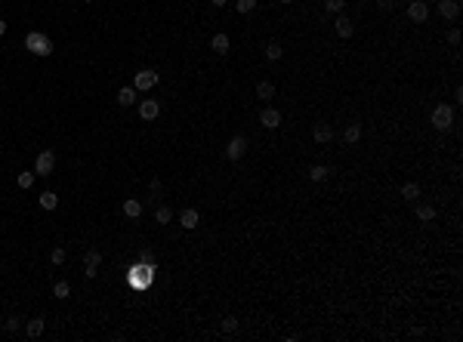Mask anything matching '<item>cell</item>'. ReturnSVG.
Wrapping results in <instances>:
<instances>
[{"instance_id":"1","label":"cell","mask_w":463,"mask_h":342,"mask_svg":"<svg viewBox=\"0 0 463 342\" xmlns=\"http://www.w3.org/2000/svg\"><path fill=\"white\" fill-rule=\"evenodd\" d=\"M25 49H31L34 56H50V52H52V40L46 37V34H40V31H28Z\"/></svg>"},{"instance_id":"2","label":"cell","mask_w":463,"mask_h":342,"mask_svg":"<svg viewBox=\"0 0 463 342\" xmlns=\"http://www.w3.org/2000/svg\"><path fill=\"white\" fill-rule=\"evenodd\" d=\"M430 120H432V127H436L438 133H448V130L454 127V108H451V105H436Z\"/></svg>"},{"instance_id":"3","label":"cell","mask_w":463,"mask_h":342,"mask_svg":"<svg viewBox=\"0 0 463 342\" xmlns=\"http://www.w3.org/2000/svg\"><path fill=\"white\" fill-rule=\"evenodd\" d=\"M158 71H152V68H142V71H136V77H133V86H136V93H148L152 86H158Z\"/></svg>"},{"instance_id":"4","label":"cell","mask_w":463,"mask_h":342,"mask_svg":"<svg viewBox=\"0 0 463 342\" xmlns=\"http://www.w3.org/2000/svg\"><path fill=\"white\" fill-rule=\"evenodd\" d=\"M244 154H247V139L244 136H232L228 145H226V157L228 160H241Z\"/></svg>"},{"instance_id":"5","label":"cell","mask_w":463,"mask_h":342,"mask_svg":"<svg viewBox=\"0 0 463 342\" xmlns=\"http://www.w3.org/2000/svg\"><path fill=\"white\" fill-rule=\"evenodd\" d=\"M99 262H102V253H99V250H86V253H84V275L90 278V281L99 275Z\"/></svg>"},{"instance_id":"6","label":"cell","mask_w":463,"mask_h":342,"mask_svg":"<svg viewBox=\"0 0 463 342\" xmlns=\"http://www.w3.org/2000/svg\"><path fill=\"white\" fill-rule=\"evenodd\" d=\"M52 167H56V154H52V151H40L38 160H34V173H38V176H50Z\"/></svg>"},{"instance_id":"7","label":"cell","mask_w":463,"mask_h":342,"mask_svg":"<svg viewBox=\"0 0 463 342\" xmlns=\"http://www.w3.org/2000/svg\"><path fill=\"white\" fill-rule=\"evenodd\" d=\"M408 19L417 22V25H423L426 19H430V6H426L423 0H411V3H408Z\"/></svg>"},{"instance_id":"8","label":"cell","mask_w":463,"mask_h":342,"mask_svg":"<svg viewBox=\"0 0 463 342\" xmlns=\"http://www.w3.org/2000/svg\"><path fill=\"white\" fill-rule=\"evenodd\" d=\"M260 123H262L266 130H278L281 127V111H278V108H262Z\"/></svg>"},{"instance_id":"9","label":"cell","mask_w":463,"mask_h":342,"mask_svg":"<svg viewBox=\"0 0 463 342\" xmlns=\"http://www.w3.org/2000/svg\"><path fill=\"white\" fill-rule=\"evenodd\" d=\"M312 139L318 142V145H328V142L334 139V130H330V123H324V120H318L315 127H312Z\"/></svg>"},{"instance_id":"10","label":"cell","mask_w":463,"mask_h":342,"mask_svg":"<svg viewBox=\"0 0 463 342\" xmlns=\"http://www.w3.org/2000/svg\"><path fill=\"white\" fill-rule=\"evenodd\" d=\"M438 15L448 19V22H454L460 15V3H457V0H438Z\"/></svg>"},{"instance_id":"11","label":"cell","mask_w":463,"mask_h":342,"mask_svg":"<svg viewBox=\"0 0 463 342\" xmlns=\"http://www.w3.org/2000/svg\"><path fill=\"white\" fill-rule=\"evenodd\" d=\"M158 114H161V105H158L154 99H142L139 102V117L142 120H154Z\"/></svg>"},{"instance_id":"12","label":"cell","mask_w":463,"mask_h":342,"mask_svg":"<svg viewBox=\"0 0 463 342\" xmlns=\"http://www.w3.org/2000/svg\"><path fill=\"white\" fill-rule=\"evenodd\" d=\"M198 222H201V216H198V210H194V207H186L182 213H180V225L182 228H198Z\"/></svg>"},{"instance_id":"13","label":"cell","mask_w":463,"mask_h":342,"mask_svg":"<svg viewBox=\"0 0 463 342\" xmlns=\"http://www.w3.org/2000/svg\"><path fill=\"white\" fill-rule=\"evenodd\" d=\"M334 31H336V37H343V40H346V37H352V31H355V28H352V22L346 19V15H336Z\"/></svg>"},{"instance_id":"14","label":"cell","mask_w":463,"mask_h":342,"mask_svg":"<svg viewBox=\"0 0 463 342\" xmlns=\"http://www.w3.org/2000/svg\"><path fill=\"white\" fill-rule=\"evenodd\" d=\"M124 216H127V219H139V216H142V201L127 197V201H124Z\"/></svg>"},{"instance_id":"15","label":"cell","mask_w":463,"mask_h":342,"mask_svg":"<svg viewBox=\"0 0 463 342\" xmlns=\"http://www.w3.org/2000/svg\"><path fill=\"white\" fill-rule=\"evenodd\" d=\"M44 318H31L28 324H25V333H28V339H38V336H44Z\"/></svg>"},{"instance_id":"16","label":"cell","mask_w":463,"mask_h":342,"mask_svg":"<svg viewBox=\"0 0 463 342\" xmlns=\"http://www.w3.org/2000/svg\"><path fill=\"white\" fill-rule=\"evenodd\" d=\"M136 102V86L130 83V86H120V93H118V105H124V108H127V105H133Z\"/></svg>"},{"instance_id":"17","label":"cell","mask_w":463,"mask_h":342,"mask_svg":"<svg viewBox=\"0 0 463 342\" xmlns=\"http://www.w3.org/2000/svg\"><path fill=\"white\" fill-rule=\"evenodd\" d=\"M358 139H362V127H358V123H349V127L343 130V142H346V145H355Z\"/></svg>"},{"instance_id":"18","label":"cell","mask_w":463,"mask_h":342,"mask_svg":"<svg viewBox=\"0 0 463 342\" xmlns=\"http://www.w3.org/2000/svg\"><path fill=\"white\" fill-rule=\"evenodd\" d=\"M210 46L220 52V56H226L228 52V34H213V40H210Z\"/></svg>"},{"instance_id":"19","label":"cell","mask_w":463,"mask_h":342,"mask_svg":"<svg viewBox=\"0 0 463 342\" xmlns=\"http://www.w3.org/2000/svg\"><path fill=\"white\" fill-rule=\"evenodd\" d=\"M414 213H417L420 222H432V219H436V207H430V204H417Z\"/></svg>"},{"instance_id":"20","label":"cell","mask_w":463,"mask_h":342,"mask_svg":"<svg viewBox=\"0 0 463 342\" xmlns=\"http://www.w3.org/2000/svg\"><path fill=\"white\" fill-rule=\"evenodd\" d=\"M402 197H404V201H420V185L417 182H404L402 185Z\"/></svg>"},{"instance_id":"21","label":"cell","mask_w":463,"mask_h":342,"mask_svg":"<svg viewBox=\"0 0 463 342\" xmlns=\"http://www.w3.org/2000/svg\"><path fill=\"white\" fill-rule=\"evenodd\" d=\"M256 96H260V99H272V96H275V83H272V80H260V83H256Z\"/></svg>"},{"instance_id":"22","label":"cell","mask_w":463,"mask_h":342,"mask_svg":"<svg viewBox=\"0 0 463 342\" xmlns=\"http://www.w3.org/2000/svg\"><path fill=\"white\" fill-rule=\"evenodd\" d=\"M40 207H44V210H56V207H59V194H56V191H44V194H40Z\"/></svg>"},{"instance_id":"23","label":"cell","mask_w":463,"mask_h":342,"mask_svg":"<svg viewBox=\"0 0 463 342\" xmlns=\"http://www.w3.org/2000/svg\"><path fill=\"white\" fill-rule=\"evenodd\" d=\"M281 56H284V49H281V43H278V40H272L269 46H266V59H269V62H278Z\"/></svg>"},{"instance_id":"24","label":"cell","mask_w":463,"mask_h":342,"mask_svg":"<svg viewBox=\"0 0 463 342\" xmlns=\"http://www.w3.org/2000/svg\"><path fill=\"white\" fill-rule=\"evenodd\" d=\"M328 176H330V170H328L324 164H318V167H312V170H309V179H312V182H324Z\"/></svg>"},{"instance_id":"25","label":"cell","mask_w":463,"mask_h":342,"mask_svg":"<svg viewBox=\"0 0 463 342\" xmlns=\"http://www.w3.org/2000/svg\"><path fill=\"white\" fill-rule=\"evenodd\" d=\"M220 330H222V333H235V330H238V318H235V315H226V318L220 321Z\"/></svg>"},{"instance_id":"26","label":"cell","mask_w":463,"mask_h":342,"mask_svg":"<svg viewBox=\"0 0 463 342\" xmlns=\"http://www.w3.org/2000/svg\"><path fill=\"white\" fill-rule=\"evenodd\" d=\"M170 219H173L170 207H158V210H154V222H158V225H167Z\"/></svg>"},{"instance_id":"27","label":"cell","mask_w":463,"mask_h":342,"mask_svg":"<svg viewBox=\"0 0 463 342\" xmlns=\"http://www.w3.org/2000/svg\"><path fill=\"white\" fill-rule=\"evenodd\" d=\"M52 296H56V299H68V296H71V287H68V281H59L56 287H52Z\"/></svg>"},{"instance_id":"28","label":"cell","mask_w":463,"mask_h":342,"mask_svg":"<svg viewBox=\"0 0 463 342\" xmlns=\"http://www.w3.org/2000/svg\"><path fill=\"white\" fill-rule=\"evenodd\" d=\"M34 176H38V173H19V176H16V182H19V188H31L34 185Z\"/></svg>"},{"instance_id":"29","label":"cell","mask_w":463,"mask_h":342,"mask_svg":"<svg viewBox=\"0 0 463 342\" xmlns=\"http://www.w3.org/2000/svg\"><path fill=\"white\" fill-rule=\"evenodd\" d=\"M22 330V318L19 315H10L6 318V333H19Z\"/></svg>"},{"instance_id":"30","label":"cell","mask_w":463,"mask_h":342,"mask_svg":"<svg viewBox=\"0 0 463 342\" xmlns=\"http://www.w3.org/2000/svg\"><path fill=\"white\" fill-rule=\"evenodd\" d=\"M50 262H52V265H62V262H65V250H62V247H52Z\"/></svg>"},{"instance_id":"31","label":"cell","mask_w":463,"mask_h":342,"mask_svg":"<svg viewBox=\"0 0 463 342\" xmlns=\"http://www.w3.org/2000/svg\"><path fill=\"white\" fill-rule=\"evenodd\" d=\"M324 6H328L330 12H343V9H346V0H324Z\"/></svg>"},{"instance_id":"32","label":"cell","mask_w":463,"mask_h":342,"mask_svg":"<svg viewBox=\"0 0 463 342\" xmlns=\"http://www.w3.org/2000/svg\"><path fill=\"white\" fill-rule=\"evenodd\" d=\"M254 6H256V0H238V3H235V9H238V12H244V15L250 12Z\"/></svg>"},{"instance_id":"33","label":"cell","mask_w":463,"mask_h":342,"mask_svg":"<svg viewBox=\"0 0 463 342\" xmlns=\"http://www.w3.org/2000/svg\"><path fill=\"white\" fill-rule=\"evenodd\" d=\"M448 43H451V46H457V43H460V31H457V28H451V31H448Z\"/></svg>"},{"instance_id":"34","label":"cell","mask_w":463,"mask_h":342,"mask_svg":"<svg viewBox=\"0 0 463 342\" xmlns=\"http://www.w3.org/2000/svg\"><path fill=\"white\" fill-rule=\"evenodd\" d=\"M374 3H377L380 9H392V3H396V0H374Z\"/></svg>"},{"instance_id":"35","label":"cell","mask_w":463,"mask_h":342,"mask_svg":"<svg viewBox=\"0 0 463 342\" xmlns=\"http://www.w3.org/2000/svg\"><path fill=\"white\" fill-rule=\"evenodd\" d=\"M148 188H152V194H158V191H161V179H152Z\"/></svg>"},{"instance_id":"36","label":"cell","mask_w":463,"mask_h":342,"mask_svg":"<svg viewBox=\"0 0 463 342\" xmlns=\"http://www.w3.org/2000/svg\"><path fill=\"white\" fill-rule=\"evenodd\" d=\"M210 3H213V6H226V3H228V0H210Z\"/></svg>"},{"instance_id":"37","label":"cell","mask_w":463,"mask_h":342,"mask_svg":"<svg viewBox=\"0 0 463 342\" xmlns=\"http://www.w3.org/2000/svg\"><path fill=\"white\" fill-rule=\"evenodd\" d=\"M4 34H6V22H4V19H0V37H4Z\"/></svg>"},{"instance_id":"38","label":"cell","mask_w":463,"mask_h":342,"mask_svg":"<svg viewBox=\"0 0 463 342\" xmlns=\"http://www.w3.org/2000/svg\"><path fill=\"white\" fill-rule=\"evenodd\" d=\"M278 3H294V0H278Z\"/></svg>"},{"instance_id":"39","label":"cell","mask_w":463,"mask_h":342,"mask_svg":"<svg viewBox=\"0 0 463 342\" xmlns=\"http://www.w3.org/2000/svg\"><path fill=\"white\" fill-rule=\"evenodd\" d=\"M84 3H90V0H84Z\"/></svg>"}]
</instances>
